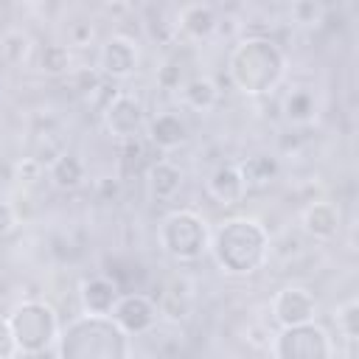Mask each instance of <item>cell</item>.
Here are the masks:
<instances>
[{
    "label": "cell",
    "instance_id": "1",
    "mask_svg": "<svg viewBox=\"0 0 359 359\" xmlns=\"http://www.w3.org/2000/svg\"><path fill=\"white\" fill-rule=\"evenodd\" d=\"M216 266L227 275H252L269 258V233L258 219L236 216L227 219L210 233V247Z\"/></svg>",
    "mask_w": 359,
    "mask_h": 359
},
{
    "label": "cell",
    "instance_id": "2",
    "mask_svg": "<svg viewBox=\"0 0 359 359\" xmlns=\"http://www.w3.org/2000/svg\"><path fill=\"white\" fill-rule=\"evenodd\" d=\"M227 76L236 84V90L247 95H264L272 93L286 76V56L272 39L250 36L230 50Z\"/></svg>",
    "mask_w": 359,
    "mask_h": 359
},
{
    "label": "cell",
    "instance_id": "3",
    "mask_svg": "<svg viewBox=\"0 0 359 359\" xmlns=\"http://www.w3.org/2000/svg\"><path fill=\"white\" fill-rule=\"evenodd\" d=\"M59 359H132V337L112 317H76L59 337Z\"/></svg>",
    "mask_w": 359,
    "mask_h": 359
},
{
    "label": "cell",
    "instance_id": "4",
    "mask_svg": "<svg viewBox=\"0 0 359 359\" xmlns=\"http://www.w3.org/2000/svg\"><path fill=\"white\" fill-rule=\"evenodd\" d=\"M6 320H8L11 337L17 342V353H22L28 359H36L48 348L59 345L62 323H59L56 309L50 303H45V300H25V303H20Z\"/></svg>",
    "mask_w": 359,
    "mask_h": 359
},
{
    "label": "cell",
    "instance_id": "5",
    "mask_svg": "<svg viewBox=\"0 0 359 359\" xmlns=\"http://www.w3.org/2000/svg\"><path fill=\"white\" fill-rule=\"evenodd\" d=\"M157 241L168 258L180 264H191L208 252L210 227L194 210H171L157 227Z\"/></svg>",
    "mask_w": 359,
    "mask_h": 359
},
{
    "label": "cell",
    "instance_id": "6",
    "mask_svg": "<svg viewBox=\"0 0 359 359\" xmlns=\"http://www.w3.org/2000/svg\"><path fill=\"white\" fill-rule=\"evenodd\" d=\"M269 351L272 359H334L337 353L334 337L317 323L280 328L278 334H272Z\"/></svg>",
    "mask_w": 359,
    "mask_h": 359
},
{
    "label": "cell",
    "instance_id": "7",
    "mask_svg": "<svg viewBox=\"0 0 359 359\" xmlns=\"http://www.w3.org/2000/svg\"><path fill=\"white\" fill-rule=\"evenodd\" d=\"M101 121H104V129H107L112 137L132 143V140L143 132V126H146V109H143V104H140L135 95H129V93H115V95L104 104Z\"/></svg>",
    "mask_w": 359,
    "mask_h": 359
},
{
    "label": "cell",
    "instance_id": "8",
    "mask_svg": "<svg viewBox=\"0 0 359 359\" xmlns=\"http://www.w3.org/2000/svg\"><path fill=\"white\" fill-rule=\"evenodd\" d=\"M269 311H272V320L278 323V328L306 325V323L317 320V297L311 289L292 283V286H283L275 292Z\"/></svg>",
    "mask_w": 359,
    "mask_h": 359
},
{
    "label": "cell",
    "instance_id": "9",
    "mask_svg": "<svg viewBox=\"0 0 359 359\" xmlns=\"http://www.w3.org/2000/svg\"><path fill=\"white\" fill-rule=\"evenodd\" d=\"M112 323L129 334V337H140V334H149L157 320H160V311H157V303L154 297L143 294V292H123L112 309Z\"/></svg>",
    "mask_w": 359,
    "mask_h": 359
},
{
    "label": "cell",
    "instance_id": "10",
    "mask_svg": "<svg viewBox=\"0 0 359 359\" xmlns=\"http://www.w3.org/2000/svg\"><path fill=\"white\" fill-rule=\"evenodd\" d=\"M140 65V48L135 39L129 36H109L101 50H98V70L107 76V79H129Z\"/></svg>",
    "mask_w": 359,
    "mask_h": 359
},
{
    "label": "cell",
    "instance_id": "11",
    "mask_svg": "<svg viewBox=\"0 0 359 359\" xmlns=\"http://www.w3.org/2000/svg\"><path fill=\"white\" fill-rule=\"evenodd\" d=\"M121 294H123L121 286H118L112 278H107V275L87 278V280H81V286H79L81 309H84V314H93V317H109Z\"/></svg>",
    "mask_w": 359,
    "mask_h": 359
},
{
    "label": "cell",
    "instance_id": "12",
    "mask_svg": "<svg viewBox=\"0 0 359 359\" xmlns=\"http://www.w3.org/2000/svg\"><path fill=\"white\" fill-rule=\"evenodd\" d=\"M146 132H149V140H151L160 151H171V149L182 146V143L188 140V135H191L185 115L177 112V109L157 112V115L146 123Z\"/></svg>",
    "mask_w": 359,
    "mask_h": 359
},
{
    "label": "cell",
    "instance_id": "13",
    "mask_svg": "<svg viewBox=\"0 0 359 359\" xmlns=\"http://www.w3.org/2000/svg\"><path fill=\"white\" fill-rule=\"evenodd\" d=\"M208 194L222 208L238 205L244 199V194H247V185H244V177L238 171V163H222V165H216L210 171V177H208Z\"/></svg>",
    "mask_w": 359,
    "mask_h": 359
},
{
    "label": "cell",
    "instance_id": "14",
    "mask_svg": "<svg viewBox=\"0 0 359 359\" xmlns=\"http://www.w3.org/2000/svg\"><path fill=\"white\" fill-rule=\"evenodd\" d=\"M177 28L191 39H208L219 31V14L208 3H188L177 11Z\"/></svg>",
    "mask_w": 359,
    "mask_h": 359
},
{
    "label": "cell",
    "instance_id": "15",
    "mask_svg": "<svg viewBox=\"0 0 359 359\" xmlns=\"http://www.w3.org/2000/svg\"><path fill=\"white\" fill-rule=\"evenodd\" d=\"M300 222H303V230L317 241H331L339 233V210H337L334 202H311V205H306Z\"/></svg>",
    "mask_w": 359,
    "mask_h": 359
},
{
    "label": "cell",
    "instance_id": "16",
    "mask_svg": "<svg viewBox=\"0 0 359 359\" xmlns=\"http://www.w3.org/2000/svg\"><path fill=\"white\" fill-rule=\"evenodd\" d=\"M146 185H149L151 199L171 202L180 194V188H182V168L174 165L171 160H157L146 171Z\"/></svg>",
    "mask_w": 359,
    "mask_h": 359
},
{
    "label": "cell",
    "instance_id": "17",
    "mask_svg": "<svg viewBox=\"0 0 359 359\" xmlns=\"http://www.w3.org/2000/svg\"><path fill=\"white\" fill-rule=\"evenodd\" d=\"M154 303H157L160 317H165L168 323H180L194 311V294H191V286L185 280H171L163 289L160 300H154Z\"/></svg>",
    "mask_w": 359,
    "mask_h": 359
},
{
    "label": "cell",
    "instance_id": "18",
    "mask_svg": "<svg viewBox=\"0 0 359 359\" xmlns=\"http://www.w3.org/2000/svg\"><path fill=\"white\" fill-rule=\"evenodd\" d=\"M84 160L76 151H62L59 157H53L48 163V180L59 188V191H73L84 182Z\"/></svg>",
    "mask_w": 359,
    "mask_h": 359
},
{
    "label": "cell",
    "instance_id": "19",
    "mask_svg": "<svg viewBox=\"0 0 359 359\" xmlns=\"http://www.w3.org/2000/svg\"><path fill=\"white\" fill-rule=\"evenodd\" d=\"M238 171H241L244 185H247V191H250V188H264V185H269V182L280 174V163H278V157H272V154H266V151H258V154H250L244 163H238Z\"/></svg>",
    "mask_w": 359,
    "mask_h": 359
},
{
    "label": "cell",
    "instance_id": "20",
    "mask_svg": "<svg viewBox=\"0 0 359 359\" xmlns=\"http://www.w3.org/2000/svg\"><path fill=\"white\" fill-rule=\"evenodd\" d=\"M182 104L196 112H208L219 104V87L208 76H194L182 84Z\"/></svg>",
    "mask_w": 359,
    "mask_h": 359
},
{
    "label": "cell",
    "instance_id": "21",
    "mask_svg": "<svg viewBox=\"0 0 359 359\" xmlns=\"http://www.w3.org/2000/svg\"><path fill=\"white\" fill-rule=\"evenodd\" d=\"M317 115V98L309 87H294L286 98H283V118L294 126H306L311 123Z\"/></svg>",
    "mask_w": 359,
    "mask_h": 359
},
{
    "label": "cell",
    "instance_id": "22",
    "mask_svg": "<svg viewBox=\"0 0 359 359\" xmlns=\"http://www.w3.org/2000/svg\"><path fill=\"white\" fill-rule=\"evenodd\" d=\"M39 67H42L48 76L70 73V48L62 45V42H50V45H45L42 53H39Z\"/></svg>",
    "mask_w": 359,
    "mask_h": 359
},
{
    "label": "cell",
    "instance_id": "23",
    "mask_svg": "<svg viewBox=\"0 0 359 359\" xmlns=\"http://www.w3.org/2000/svg\"><path fill=\"white\" fill-rule=\"evenodd\" d=\"M334 320H337V331H339L348 342H353V339H356V331H359V328H356V323H359V303H356V297H348L345 303H339Z\"/></svg>",
    "mask_w": 359,
    "mask_h": 359
},
{
    "label": "cell",
    "instance_id": "24",
    "mask_svg": "<svg viewBox=\"0 0 359 359\" xmlns=\"http://www.w3.org/2000/svg\"><path fill=\"white\" fill-rule=\"evenodd\" d=\"M28 50H31V39L25 34H20V31H14V34H8L3 39V53H6V59L11 65H22L28 59Z\"/></svg>",
    "mask_w": 359,
    "mask_h": 359
},
{
    "label": "cell",
    "instance_id": "25",
    "mask_svg": "<svg viewBox=\"0 0 359 359\" xmlns=\"http://www.w3.org/2000/svg\"><path fill=\"white\" fill-rule=\"evenodd\" d=\"M289 14L300 25H317V22H323V6L320 3H294Z\"/></svg>",
    "mask_w": 359,
    "mask_h": 359
},
{
    "label": "cell",
    "instance_id": "26",
    "mask_svg": "<svg viewBox=\"0 0 359 359\" xmlns=\"http://www.w3.org/2000/svg\"><path fill=\"white\" fill-rule=\"evenodd\" d=\"M45 174V168H42V163L36 160V157H22L20 163H17V180L20 182H34V180H39Z\"/></svg>",
    "mask_w": 359,
    "mask_h": 359
},
{
    "label": "cell",
    "instance_id": "27",
    "mask_svg": "<svg viewBox=\"0 0 359 359\" xmlns=\"http://www.w3.org/2000/svg\"><path fill=\"white\" fill-rule=\"evenodd\" d=\"M20 224V216H17V208L6 199H0V238L14 233V227Z\"/></svg>",
    "mask_w": 359,
    "mask_h": 359
},
{
    "label": "cell",
    "instance_id": "28",
    "mask_svg": "<svg viewBox=\"0 0 359 359\" xmlns=\"http://www.w3.org/2000/svg\"><path fill=\"white\" fill-rule=\"evenodd\" d=\"M17 342L11 337V328H8V320L0 317V359H17Z\"/></svg>",
    "mask_w": 359,
    "mask_h": 359
},
{
    "label": "cell",
    "instance_id": "29",
    "mask_svg": "<svg viewBox=\"0 0 359 359\" xmlns=\"http://www.w3.org/2000/svg\"><path fill=\"white\" fill-rule=\"evenodd\" d=\"M70 45H79V48H84V45H90V39H93V25L90 22H73L70 25Z\"/></svg>",
    "mask_w": 359,
    "mask_h": 359
},
{
    "label": "cell",
    "instance_id": "30",
    "mask_svg": "<svg viewBox=\"0 0 359 359\" xmlns=\"http://www.w3.org/2000/svg\"><path fill=\"white\" fill-rule=\"evenodd\" d=\"M157 84H160L163 90H177V87H180V67H177V65H165V67H160V73H157Z\"/></svg>",
    "mask_w": 359,
    "mask_h": 359
}]
</instances>
